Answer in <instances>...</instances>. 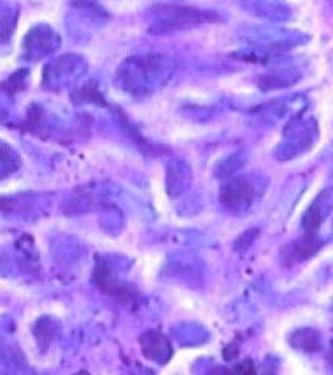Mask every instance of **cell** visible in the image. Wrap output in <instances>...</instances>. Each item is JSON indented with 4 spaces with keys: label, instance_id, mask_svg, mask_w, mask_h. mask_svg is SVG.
<instances>
[{
    "label": "cell",
    "instance_id": "7c38bea8",
    "mask_svg": "<svg viewBox=\"0 0 333 375\" xmlns=\"http://www.w3.org/2000/svg\"><path fill=\"white\" fill-rule=\"evenodd\" d=\"M259 235H260L259 228H251V230L244 232L237 241H235V250H237V252H246V250L254 244V241Z\"/></svg>",
    "mask_w": 333,
    "mask_h": 375
},
{
    "label": "cell",
    "instance_id": "7a4b0ae2",
    "mask_svg": "<svg viewBox=\"0 0 333 375\" xmlns=\"http://www.w3.org/2000/svg\"><path fill=\"white\" fill-rule=\"evenodd\" d=\"M93 280L102 293L113 297L116 302L126 305V307L133 308L140 302V291L135 287H131V284L124 283L117 279L115 269L111 268L107 260H97L93 272Z\"/></svg>",
    "mask_w": 333,
    "mask_h": 375
},
{
    "label": "cell",
    "instance_id": "277c9868",
    "mask_svg": "<svg viewBox=\"0 0 333 375\" xmlns=\"http://www.w3.org/2000/svg\"><path fill=\"white\" fill-rule=\"evenodd\" d=\"M138 341H140L143 355L149 361H155L158 364H166L174 355L169 339L157 330L144 331Z\"/></svg>",
    "mask_w": 333,
    "mask_h": 375
},
{
    "label": "cell",
    "instance_id": "3957f363",
    "mask_svg": "<svg viewBox=\"0 0 333 375\" xmlns=\"http://www.w3.org/2000/svg\"><path fill=\"white\" fill-rule=\"evenodd\" d=\"M255 191L246 177H233L219 191V202L226 210L242 213L252 205Z\"/></svg>",
    "mask_w": 333,
    "mask_h": 375
},
{
    "label": "cell",
    "instance_id": "9a60e30c",
    "mask_svg": "<svg viewBox=\"0 0 333 375\" xmlns=\"http://www.w3.org/2000/svg\"><path fill=\"white\" fill-rule=\"evenodd\" d=\"M329 361H330V366L333 367V343L330 344V353H329Z\"/></svg>",
    "mask_w": 333,
    "mask_h": 375
},
{
    "label": "cell",
    "instance_id": "6da1fadb",
    "mask_svg": "<svg viewBox=\"0 0 333 375\" xmlns=\"http://www.w3.org/2000/svg\"><path fill=\"white\" fill-rule=\"evenodd\" d=\"M155 16V22L149 29V33L154 34H168L219 20L214 11H202L191 6H159Z\"/></svg>",
    "mask_w": 333,
    "mask_h": 375
},
{
    "label": "cell",
    "instance_id": "9c48e42d",
    "mask_svg": "<svg viewBox=\"0 0 333 375\" xmlns=\"http://www.w3.org/2000/svg\"><path fill=\"white\" fill-rule=\"evenodd\" d=\"M19 158L13 152L11 147H8L5 143H2V177H8L10 173L16 172L19 168Z\"/></svg>",
    "mask_w": 333,
    "mask_h": 375
},
{
    "label": "cell",
    "instance_id": "8992f818",
    "mask_svg": "<svg viewBox=\"0 0 333 375\" xmlns=\"http://www.w3.org/2000/svg\"><path fill=\"white\" fill-rule=\"evenodd\" d=\"M327 192L329 190H325L319 194L315 202L307 208V211H305V214L302 216V225L305 232L318 233L319 227H321L325 216H327V211L333 205V192L330 194V197L325 200Z\"/></svg>",
    "mask_w": 333,
    "mask_h": 375
},
{
    "label": "cell",
    "instance_id": "4fadbf2b",
    "mask_svg": "<svg viewBox=\"0 0 333 375\" xmlns=\"http://www.w3.org/2000/svg\"><path fill=\"white\" fill-rule=\"evenodd\" d=\"M240 353V346L237 341H232L230 344H227L222 350V357H224L226 361H232L238 357Z\"/></svg>",
    "mask_w": 333,
    "mask_h": 375
},
{
    "label": "cell",
    "instance_id": "5bb4252c",
    "mask_svg": "<svg viewBox=\"0 0 333 375\" xmlns=\"http://www.w3.org/2000/svg\"><path fill=\"white\" fill-rule=\"evenodd\" d=\"M235 372H240V374H255L256 369H255V366L251 360H246V361H242V363L237 364L235 366Z\"/></svg>",
    "mask_w": 333,
    "mask_h": 375
},
{
    "label": "cell",
    "instance_id": "8fae6325",
    "mask_svg": "<svg viewBox=\"0 0 333 375\" xmlns=\"http://www.w3.org/2000/svg\"><path fill=\"white\" fill-rule=\"evenodd\" d=\"M77 97L80 100L93 102L97 103V105H105V99H103V96L99 93V89H97L94 83H88V85L83 86L77 93Z\"/></svg>",
    "mask_w": 333,
    "mask_h": 375
},
{
    "label": "cell",
    "instance_id": "ba28073f",
    "mask_svg": "<svg viewBox=\"0 0 333 375\" xmlns=\"http://www.w3.org/2000/svg\"><path fill=\"white\" fill-rule=\"evenodd\" d=\"M55 329L57 327H55L53 319L48 317V316L41 317L39 321L34 324V329H33L34 338H37V343L43 352H46L47 347L51 346L52 339L55 336Z\"/></svg>",
    "mask_w": 333,
    "mask_h": 375
},
{
    "label": "cell",
    "instance_id": "5b68a950",
    "mask_svg": "<svg viewBox=\"0 0 333 375\" xmlns=\"http://www.w3.org/2000/svg\"><path fill=\"white\" fill-rule=\"evenodd\" d=\"M322 247V241L318 238V233H308L305 232L302 238L296 239L282 249V260L287 265H293V263H301L303 260H308L311 256L316 255Z\"/></svg>",
    "mask_w": 333,
    "mask_h": 375
},
{
    "label": "cell",
    "instance_id": "30bf717a",
    "mask_svg": "<svg viewBox=\"0 0 333 375\" xmlns=\"http://www.w3.org/2000/svg\"><path fill=\"white\" fill-rule=\"evenodd\" d=\"M27 75H29V71L27 69H20L16 74H13L8 80L4 81V91L5 93H10V94H15L18 91H22L25 88V79Z\"/></svg>",
    "mask_w": 333,
    "mask_h": 375
},
{
    "label": "cell",
    "instance_id": "52a82bcc",
    "mask_svg": "<svg viewBox=\"0 0 333 375\" xmlns=\"http://www.w3.org/2000/svg\"><path fill=\"white\" fill-rule=\"evenodd\" d=\"M289 346L303 353H316L321 350V335L315 329H299L288 338Z\"/></svg>",
    "mask_w": 333,
    "mask_h": 375
}]
</instances>
